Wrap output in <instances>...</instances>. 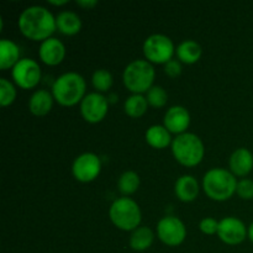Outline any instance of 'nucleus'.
<instances>
[{
	"mask_svg": "<svg viewBox=\"0 0 253 253\" xmlns=\"http://www.w3.org/2000/svg\"><path fill=\"white\" fill-rule=\"evenodd\" d=\"M19 29L25 37L32 41H46L56 26V17L46 7L34 5L26 7L19 16Z\"/></svg>",
	"mask_w": 253,
	"mask_h": 253,
	"instance_id": "f257e3e1",
	"label": "nucleus"
},
{
	"mask_svg": "<svg viewBox=\"0 0 253 253\" xmlns=\"http://www.w3.org/2000/svg\"><path fill=\"white\" fill-rule=\"evenodd\" d=\"M86 84L83 77L76 72H68L54 81L52 95L54 100L63 106H73L84 99Z\"/></svg>",
	"mask_w": 253,
	"mask_h": 253,
	"instance_id": "f03ea898",
	"label": "nucleus"
},
{
	"mask_svg": "<svg viewBox=\"0 0 253 253\" xmlns=\"http://www.w3.org/2000/svg\"><path fill=\"white\" fill-rule=\"evenodd\" d=\"M236 177L224 168H212L208 170L203 179L204 192L210 199L224 202L236 193Z\"/></svg>",
	"mask_w": 253,
	"mask_h": 253,
	"instance_id": "7ed1b4c3",
	"label": "nucleus"
},
{
	"mask_svg": "<svg viewBox=\"0 0 253 253\" xmlns=\"http://www.w3.org/2000/svg\"><path fill=\"white\" fill-rule=\"evenodd\" d=\"M172 152L175 160L185 167L199 165L204 157V145L199 136L185 132L178 135L172 142Z\"/></svg>",
	"mask_w": 253,
	"mask_h": 253,
	"instance_id": "20e7f679",
	"label": "nucleus"
},
{
	"mask_svg": "<svg viewBox=\"0 0 253 253\" xmlns=\"http://www.w3.org/2000/svg\"><path fill=\"white\" fill-rule=\"evenodd\" d=\"M124 84L133 94L147 93L155 81V68L146 59H136L124 71Z\"/></svg>",
	"mask_w": 253,
	"mask_h": 253,
	"instance_id": "39448f33",
	"label": "nucleus"
},
{
	"mask_svg": "<svg viewBox=\"0 0 253 253\" xmlns=\"http://www.w3.org/2000/svg\"><path fill=\"white\" fill-rule=\"evenodd\" d=\"M111 222L124 231H133L141 224V210L135 200L130 198H119L109 209Z\"/></svg>",
	"mask_w": 253,
	"mask_h": 253,
	"instance_id": "423d86ee",
	"label": "nucleus"
},
{
	"mask_svg": "<svg viewBox=\"0 0 253 253\" xmlns=\"http://www.w3.org/2000/svg\"><path fill=\"white\" fill-rule=\"evenodd\" d=\"M173 53L174 44L166 35H151L143 42V54L150 63L166 64L172 59Z\"/></svg>",
	"mask_w": 253,
	"mask_h": 253,
	"instance_id": "0eeeda50",
	"label": "nucleus"
},
{
	"mask_svg": "<svg viewBox=\"0 0 253 253\" xmlns=\"http://www.w3.org/2000/svg\"><path fill=\"white\" fill-rule=\"evenodd\" d=\"M157 234L161 241L170 247L179 246L187 236V229L178 217L168 215L162 217L157 225Z\"/></svg>",
	"mask_w": 253,
	"mask_h": 253,
	"instance_id": "6e6552de",
	"label": "nucleus"
},
{
	"mask_svg": "<svg viewBox=\"0 0 253 253\" xmlns=\"http://www.w3.org/2000/svg\"><path fill=\"white\" fill-rule=\"evenodd\" d=\"M41 68L31 58H22L12 68V79L22 89H32L41 81Z\"/></svg>",
	"mask_w": 253,
	"mask_h": 253,
	"instance_id": "1a4fd4ad",
	"label": "nucleus"
},
{
	"mask_svg": "<svg viewBox=\"0 0 253 253\" xmlns=\"http://www.w3.org/2000/svg\"><path fill=\"white\" fill-rule=\"evenodd\" d=\"M101 170V161L95 153L86 152L78 156L72 166L74 178L79 182H93Z\"/></svg>",
	"mask_w": 253,
	"mask_h": 253,
	"instance_id": "9d476101",
	"label": "nucleus"
},
{
	"mask_svg": "<svg viewBox=\"0 0 253 253\" xmlns=\"http://www.w3.org/2000/svg\"><path fill=\"white\" fill-rule=\"evenodd\" d=\"M109 110V100L101 93L86 94L81 103V114L90 124L100 123Z\"/></svg>",
	"mask_w": 253,
	"mask_h": 253,
	"instance_id": "9b49d317",
	"label": "nucleus"
},
{
	"mask_svg": "<svg viewBox=\"0 0 253 253\" xmlns=\"http://www.w3.org/2000/svg\"><path fill=\"white\" fill-rule=\"evenodd\" d=\"M220 240L227 245H239L245 241L249 235L246 226L240 219L234 216L224 217L219 222V230H217Z\"/></svg>",
	"mask_w": 253,
	"mask_h": 253,
	"instance_id": "f8f14e48",
	"label": "nucleus"
},
{
	"mask_svg": "<svg viewBox=\"0 0 253 253\" xmlns=\"http://www.w3.org/2000/svg\"><path fill=\"white\" fill-rule=\"evenodd\" d=\"M190 125V114L184 106L175 105L167 110L165 115V127L169 132L182 135Z\"/></svg>",
	"mask_w": 253,
	"mask_h": 253,
	"instance_id": "ddd939ff",
	"label": "nucleus"
},
{
	"mask_svg": "<svg viewBox=\"0 0 253 253\" xmlns=\"http://www.w3.org/2000/svg\"><path fill=\"white\" fill-rule=\"evenodd\" d=\"M39 56L41 61L47 66H57L64 59L66 47L58 39L49 37L40 46Z\"/></svg>",
	"mask_w": 253,
	"mask_h": 253,
	"instance_id": "4468645a",
	"label": "nucleus"
},
{
	"mask_svg": "<svg viewBox=\"0 0 253 253\" xmlns=\"http://www.w3.org/2000/svg\"><path fill=\"white\" fill-rule=\"evenodd\" d=\"M230 168L231 173L236 177H245L253 168V155L247 148H237L230 157Z\"/></svg>",
	"mask_w": 253,
	"mask_h": 253,
	"instance_id": "2eb2a0df",
	"label": "nucleus"
},
{
	"mask_svg": "<svg viewBox=\"0 0 253 253\" xmlns=\"http://www.w3.org/2000/svg\"><path fill=\"white\" fill-rule=\"evenodd\" d=\"M174 192L178 199L184 203H190L197 199L199 194V183L193 175H182L175 182Z\"/></svg>",
	"mask_w": 253,
	"mask_h": 253,
	"instance_id": "dca6fc26",
	"label": "nucleus"
},
{
	"mask_svg": "<svg viewBox=\"0 0 253 253\" xmlns=\"http://www.w3.org/2000/svg\"><path fill=\"white\" fill-rule=\"evenodd\" d=\"M53 95L44 89H39L31 95L29 109L34 115L44 116L51 111L53 105Z\"/></svg>",
	"mask_w": 253,
	"mask_h": 253,
	"instance_id": "f3484780",
	"label": "nucleus"
},
{
	"mask_svg": "<svg viewBox=\"0 0 253 253\" xmlns=\"http://www.w3.org/2000/svg\"><path fill=\"white\" fill-rule=\"evenodd\" d=\"M56 26L61 34L73 36L82 29V20L76 12L62 11L56 17Z\"/></svg>",
	"mask_w": 253,
	"mask_h": 253,
	"instance_id": "a211bd4d",
	"label": "nucleus"
},
{
	"mask_svg": "<svg viewBox=\"0 0 253 253\" xmlns=\"http://www.w3.org/2000/svg\"><path fill=\"white\" fill-rule=\"evenodd\" d=\"M20 61V48L11 40L2 39L0 41V68L1 71L14 68Z\"/></svg>",
	"mask_w": 253,
	"mask_h": 253,
	"instance_id": "6ab92c4d",
	"label": "nucleus"
},
{
	"mask_svg": "<svg viewBox=\"0 0 253 253\" xmlns=\"http://www.w3.org/2000/svg\"><path fill=\"white\" fill-rule=\"evenodd\" d=\"M202 47L198 42L193 40H185L182 43L178 44L175 53H177L178 61L185 64H194L202 57Z\"/></svg>",
	"mask_w": 253,
	"mask_h": 253,
	"instance_id": "aec40b11",
	"label": "nucleus"
},
{
	"mask_svg": "<svg viewBox=\"0 0 253 253\" xmlns=\"http://www.w3.org/2000/svg\"><path fill=\"white\" fill-rule=\"evenodd\" d=\"M146 141L151 147L158 150H163L168 147L170 142H173L169 131L161 125H153L148 127V130L146 131Z\"/></svg>",
	"mask_w": 253,
	"mask_h": 253,
	"instance_id": "412c9836",
	"label": "nucleus"
},
{
	"mask_svg": "<svg viewBox=\"0 0 253 253\" xmlns=\"http://www.w3.org/2000/svg\"><path fill=\"white\" fill-rule=\"evenodd\" d=\"M155 240L152 230L146 226H140L133 230L130 236V247L135 251H146L150 249Z\"/></svg>",
	"mask_w": 253,
	"mask_h": 253,
	"instance_id": "4be33fe9",
	"label": "nucleus"
},
{
	"mask_svg": "<svg viewBox=\"0 0 253 253\" xmlns=\"http://www.w3.org/2000/svg\"><path fill=\"white\" fill-rule=\"evenodd\" d=\"M148 103L146 96H143L142 94H132L131 96H128L125 101V113L127 114L130 118L137 119L141 118L143 114L147 111Z\"/></svg>",
	"mask_w": 253,
	"mask_h": 253,
	"instance_id": "5701e85b",
	"label": "nucleus"
},
{
	"mask_svg": "<svg viewBox=\"0 0 253 253\" xmlns=\"http://www.w3.org/2000/svg\"><path fill=\"white\" fill-rule=\"evenodd\" d=\"M119 190L125 195H131L138 189L140 187V177L133 170H127V172L123 173L119 178L118 182Z\"/></svg>",
	"mask_w": 253,
	"mask_h": 253,
	"instance_id": "b1692460",
	"label": "nucleus"
},
{
	"mask_svg": "<svg viewBox=\"0 0 253 253\" xmlns=\"http://www.w3.org/2000/svg\"><path fill=\"white\" fill-rule=\"evenodd\" d=\"M113 76L106 69H98L94 72L91 77V83L94 88L98 90V93H105L113 85Z\"/></svg>",
	"mask_w": 253,
	"mask_h": 253,
	"instance_id": "393cba45",
	"label": "nucleus"
},
{
	"mask_svg": "<svg viewBox=\"0 0 253 253\" xmlns=\"http://www.w3.org/2000/svg\"><path fill=\"white\" fill-rule=\"evenodd\" d=\"M146 99H147L148 105L152 108H163L167 104L168 95L167 91L160 85H153L150 90L146 93Z\"/></svg>",
	"mask_w": 253,
	"mask_h": 253,
	"instance_id": "a878e982",
	"label": "nucleus"
},
{
	"mask_svg": "<svg viewBox=\"0 0 253 253\" xmlns=\"http://www.w3.org/2000/svg\"><path fill=\"white\" fill-rule=\"evenodd\" d=\"M16 98V89L14 84L9 82L7 79H0V104L1 106H7L14 103Z\"/></svg>",
	"mask_w": 253,
	"mask_h": 253,
	"instance_id": "bb28decb",
	"label": "nucleus"
},
{
	"mask_svg": "<svg viewBox=\"0 0 253 253\" xmlns=\"http://www.w3.org/2000/svg\"><path fill=\"white\" fill-rule=\"evenodd\" d=\"M236 193L241 199H245V200L253 199V180L247 179V178L240 180V182L237 183Z\"/></svg>",
	"mask_w": 253,
	"mask_h": 253,
	"instance_id": "cd10ccee",
	"label": "nucleus"
},
{
	"mask_svg": "<svg viewBox=\"0 0 253 253\" xmlns=\"http://www.w3.org/2000/svg\"><path fill=\"white\" fill-rule=\"evenodd\" d=\"M219 222L217 220H215L214 217H205L200 221L199 227L202 230V232H204L205 235H214L217 234V230H219Z\"/></svg>",
	"mask_w": 253,
	"mask_h": 253,
	"instance_id": "c85d7f7f",
	"label": "nucleus"
},
{
	"mask_svg": "<svg viewBox=\"0 0 253 253\" xmlns=\"http://www.w3.org/2000/svg\"><path fill=\"white\" fill-rule=\"evenodd\" d=\"M165 72L170 78H177L182 73V64L178 59H170L165 64Z\"/></svg>",
	"mask_w": 253,
	"mask_h": 253,
	"instance_id": "c756f323",
	"label": "nucleus"
},
{
	"mask_svg": "<svg viewBox=\"0 0 253 253\" xmlns=\"http://www.w3.org/2000/svg\"><path fill=\"white\" fill-rule=\"evenodd\" d=\"M77 4H78L79 6L83 7V9L89 10V9H93L98 2H96V0H77Z\"/></svg>",
	"mask_w": 253,
	"mask_h": 253,
	"instance_id": "7c9ffc66",
	"label": "nucleus"
},
{
	"mask_svg": "<svg viewBox=\"0 0 253 253\" xmlns=\"http://www.w3.org/2000/svg\"><path fill=\"white\" fill-rule=\"evenodd\" d=\"M49 4L56 5V6H62V5L68 4V0H59V1H56V0H49Z\"/></svg>",
	"mask_w": 253,
	"mask_h": 253,
	"instance_id": "2f4dec72",
	"label": "nucleus"
},
{
	"mask_svg": "<svg viewBox=\"0 0 253 253\" xmlns=\"http://www.w3.org/2000/svg\"><path fill=\"white\" fill-rule=\"evenodd\" d=\"M249 237H250V240L253 242V222L250 225V227H249Z\"/></svg>",
	"mask_w": 253,
	"mask_h": 253,
	"instance_id": "473e14b6",
	"label": "nucleus"
}]
</instances>
